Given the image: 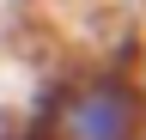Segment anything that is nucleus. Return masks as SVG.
I'll return each mask as SVG.
<instances>
[{"mask_svg": "<svg viewBox=\"0 0 146 140\" xmlns=\"http://www.w3.org/2000/svg\"><path fill=\"white\" fill-rule=\"evenodd\" d=\"M55 140H146V98L116 73L67 85L55 104Z\"/></svg>", "mask_w": 146, "mask_h": 140, "instance_id": "1", "label": "nucleus"}]
</instances>
